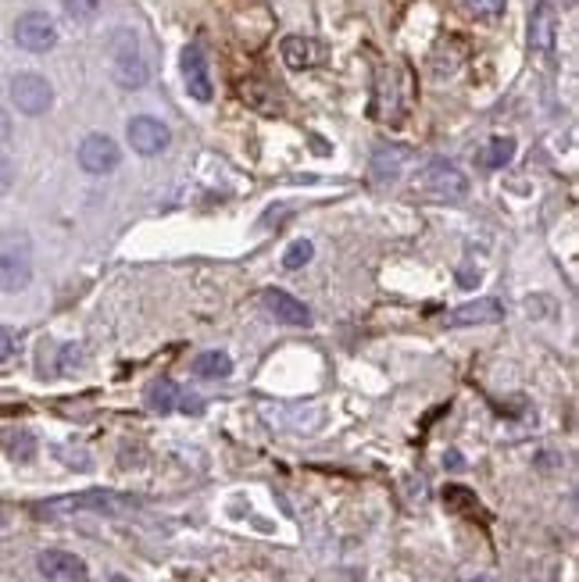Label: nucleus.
Wrapping results in <instances>:
<instances>
[{
	"label": "nucleus",
	"instance_id": "obj_1",
	"mask_svg": "<svg viewBox=\"0 0 579 582\" xmlns=\"http://www.w3.org/2000/svg\"><path fill=\"white\" fill-rule=\"evenodd\" d=\"M136 501L115 490H82V493H68V497H54L36 504L39 518H72V515H104V518H118L125 511H133Z\"/></svg>",
	"mask_w": 579,
	"mask_h": 582
},
{
	"label": "nucleus",
	"instance_id": "obj_2",
	"mask_svg": "<svg viewBox=\"0 0 579 582\" xmlns=\"http://www.w3.org/2000/svg\"><path fill=\"white\" fill-rule=\"evenodd\" d=\"M32 283V247L25 236L0 240V293H22Z\"/></svg>",
	"mask_w": 579,
	"mask_h": 582
},
{
	"label": "nucleus",
	"instance_id": "obj_3",
	"mask_svg": "<svg viewBox=\"0 0 579 582\" xmlns=\"http://www.w3.org/2000/svg\"><path fill=\"white\" fill-rule=\"evenodd\" d=\"M111 54H115V82H118L122 90H140V86H147L151 68H147L143 54H140L133 32H125V29L115 32V39H111Z\"/></svg>",
	"mask_w": 579,
	"mask_h": 582
},
{
	"label": "nucleus",
	"instance_id": "obj_4",
	"mask_svg": "<svg viewBox=\"0 0 579 582\" xmlns=\"http://www.w3.org/2000/svg\"><path fill=\"white\" fill-rule=\"evenodd\" d=\"M415 186L436 201H465L469 197V179L462 168H454L451 161H429L419 175Z\"/></svg>",
	"mask_w": 579,
	"mask_h": 582
},
{
	"label": "nucleus",
	"instance_id": "obj_5",
	"mask_svg": "<svg viewBox=\"0 0 579 582\" xmlns=\"http://www.w3.org/2000/svg\"><path fill=\"white\" fill-rule=\"evenodd\" d=\"M11 104L22 115H47L54 104V86L36 72H18L11 79Z\"/></svg>",
	"mask_w": 579,
	"mask_h": 582
},
{
	"label": "nucleus",
	"instance_id": "obj_6",
	"mask_svg": "<svg viewBox=\"0 0 579 582\" xmlns=\"http://www.w3.org/2000/svg\"><path fill=\"white\" fill-rule=\"evenodd\" d=\"M14 43L29 54H47L57 47V25L50 14L43 11H25L18 21H14Z\"/></svg>",
	"mask_w": 579,
	"mask_h": 582
},
{
	"label": "nucleus",
	"instance_id": "obj_7",
	"mask_svg": "<svg viewBox=\"0 0 579 582\" xmlns=\"http://www.w3.org/2000/svg\"><path fill=\"white\" fill-rule=\"evenodd\" d=\"M122 161V150L111 136L104 133H90L82 143H79V168L90 172V175H111Z\"/></svg>",
	"mask_w": 579,
	"mask_h": 582
},
{
	"label": "nucleus",
	"instance_id": "obj_8",
	"mask_svg": "<svg viewBox=\"0 0 579 582\" xmlns=\"http://www.w3.org/2000/svg\"><path fill=\"white\" fill-rule=\"evenodd\" d=\"M125 136H129V147L143 158H154L161 154L169 143H172V133L161 118H151V115H136L129 125H125Z\"/></svg>",
	"mask_w": 579,
	"mask_h": 582
},
{
	"label": "nucleus",
	"instance_id": "obj_9",
	"mask_svg": "<svg viewBox=\"0 0 579 582\" xmlns=\"http://www.w3.org/2000/svg\"><path fill=\"white\" fill-rule=\"evenodd\" d=\"M183 82H186V93L197 100V104H208L215 97V86H212V72H208V61H204V50L197 43H190L183 50Z\"/></svg>",
	"mask_w": 579,
	"mask_h": 582
},
{
	"label": "nucleus",
	"instance_id": "obj_10",
	"mask_svg": "<svg viewBox=\"0 0 579 582\" xmlns=\"http://www.w3.org/2000/svg\"><path fill=\"white\" fill-rule=\"evenodd\" d=\"M505 318V304L487 296V300H472V304H462L454 311L444 314V325L447 329H462V325H494Z\"/></svg>",
	"mask_w": 579,
	"mask_h": 582
},
{
	"label": "nucleus",
	"instance_id": "obj_11",
	"mask_svg": "<svg viewBox=\"0 0 579 582\" xmlns=\"http://www.w3.org/2000/svg\"><path fill=\"white\" fill-rule=\"evenodd\" d=\"M36 569L43 579H54V582H82L86 579V561L68 554V551H43L36 558Z\"/></svg>",
	"mask_w": 579,
	"mask_h": 582
},
{
	"label": "nucleus",
	"instance_id": "obj_12",
	"mask_svg": "<svg viewBox=\"0 0 579 582\" xmlns=\"http://www.w3.org/2000/svg\"><path fill=\"white\" fill-rule=\"evenodd\" d=\"M262 300H265V311H269L276 321H283V325H307V321H311V311H307L293 293L269 287V290L262 293Z\"/></svg>",
	"mask_w": 579,
	"mask_h": 582
},
{
	"label": "nucleus",
	"instance_id": "obj_13",
	"mask_svg": "<svg viewBox=\"0 0 579 582\" xmlns=\"http://www.w3.org/2000/svg\"><path fill=\"white\" fill-rule=\"evenodd\" d=\"M555 36H558V14H555V7L551 4H537L533 7V18H530V47L540 50V54H551Z\"/></svg>",
	"mask_w": 579,
	"mask_h": 582
},
{
	"label": "nucleus",
	"instance_id": "obj_14",
	"mask_svg": "<svg viewBox=\"0 0 579 582\" xmlns=\"http://www.w3.org/2000/svg\"><path fill=\"white\" fill-rule=\"evenodd\" d=\"M280 54H283L287 68H293V72H304V68L318 64V47L307 36H287L283 47H280Z\"/></svg>",
	"mask_w": 579,
	"mask_h": 582
},
{
	"label": "nucleus",
	"instance_id": "obj_15",
	"mask_svg": "<svg viewBox=\"0 0 579 582\" xmlns=\"http://www.w3.org/2000/svg\"><path fill=\"white\" fill-rule=\"evenodd\" d=\"M143 400H147V407H151L154 415H169V411H176L179 389H176V382H172V379H154V382L147 386Z\"/></svg>",
	"mask_w": 579,
	"mask_h": 582
},
{
	"label": "nucleus",
	"instance_id": "obj_16",
	"mask_svg": "<svg viewBox=\"0 0 579 582\" xmlns=\"http://www.w3.org/2000/svg\"><path fill=\"white\" fill-rule=\"evenodd\" d=\"M512 158H515V140H512V136H497V140H490V143L483 147V154H480V161H483L487 172H501V168H508Z\"/></svg>",
	"mask_w": 579,
	"mask_h": 582
},
{
	"label": "nucleus",
	"instance_id": "obj_17",
	"mask_svg": "<svg viewBox=\"0 0 579 582\" xmlns=\"http://www.w3.org/2000/svg\"><path fill=\"white\" fill-rule=\"evenodd\" d=\"M229 372H233V357L226 350H204L194 361V375L197 379H226Z\"/></svg>",
	"mask_w": 579,
	"mask_h": 582
},
{
	"label": "nucleus",
	"instance_id": "obj_18",
	"mask_svg": "<svg viewBox=\"0 0 579 582\" xmlns=\"http://www.w3.org/2000/svg\"><path fill=\"white\" fill-rule=\"evenodd\" d=\"M4 447H7V454H11L14 461H32V458H36V440H32V432H25V429L4 432Z\"/></svg>",
	"mask_w": 579,
	"mask_h": 582
},
{
	"label": "nucleus",
	"instance_id": "obj_19",
	"mask_svg": "<svg viewBox=\"0 0 579 582\" xmlns=\"http://www.w3.org/2000/svg\"><path fill=\"white\" fill-rule=\"evenodd\" d=\"M240 93H244V100H247V104H255L258 111H269V115H272V111H280V104L269 97V86H262V82H244V86H240Z\"/></svg>",
	"mask_w": 579,
	"mask_h": 582
},
{
	"label": "nucleus",
	"instance_id": "obj_20",
	"mask_svg": "<svg viewBox=\"0 0 579 582\" xmlns=\"http://www.w3.org/2000/svg\"><path fill=\"white\" fill-rule=\"evenodd\" d=\"M372 172H376V179H393V175L401 172V154L379 147V150H376V161H372Z\"/></svg>",
	"mask_w": 579,
	"mask_h": 582
},
{
	"label": "nucleus",
	"instance_id": "obj_21",
	"mask_svg": "<svg viewBox=\"0 0 579 582\" xmlns=\"http://www.w3.org/2000/svg\"><path fill=\"white\" fill-rule=\"evenodd\" d=\"M311 258H315V247H311V240H293V244L287 247V254H283V265H287L290 272H293V269H304Z\"/></svg>",
	"mask_w": 579,
	"mask_h": 582
},
{
	"label": "nucleus",
	"instance_id": "obj_22",
	"mask_svg": "<svg viewBox=\"0 0 579 582\" xmlns=\"http://www.w3.org/2000/svg\"><path fill=\"white\" fill-rule=\"evenodd\" d=\"M65 14L72 21H93L100 14V0H65Z\"/></svg>",
	"mask_w": 579,
	"mask_h": 582
},
{
	"label": "nucleus",
	"instance_id": "obj_23",
	"mask_svg": "<svg viewBox=\"0 0 579 582\" xmlns=\"http://www.w3.org/2000/svg\"><path fill=\"white\" fill-rule=\"evenodd\" d=\"M476 18H501L505 14V7H508V0H462Z\"/></svg>",
	"mask_w": 579,
	"mask_h": 582
},
{
	"label": "nucleus",
	"instance_id": "obj_24",
	"mask_svg": "<svg viewBox=\"0 0 579 582\" xmlns=\"http://www.w3.org/2000/svg\"><path fill=\"white\" fill-rule=\"evenodd\" d=\"M79 361H82V347H79V343H68V347L61 350V372H75Z\"/></svg>",
	"mask_w": 579,
	"mask_h": 582
},
{
	"label": "nucleus",
	"instance_id": "obj_25",
	"mask_svg": "<svg viewBox=\"0 0 579 582\" xmlns=\"http://www.w3.org/2000/svg\"><path fill=\"white\" fill-rule=\"evenodd\" d=\"M176 407H179V411H186V415H201V411H204V400H201V397H194V393H183V397L176 400Z\"/></svg>",
	"mask_w": 579,
	"mask_h": 582
},
{
	"label": "nucleus",
	"instance_id": "obj_26",
	"mask_svg": "<svg viewBox=\"0 0 579 582\" xmlns=\"http://www.w3.org/2000/svg\"><path fill=\"white\" fill-rule=\"evenodd\" d=\"M14 329H0V361H7L11 354H14Z\"/></svg>",
	"mask_w": 579,
	"mask_h": 582
},
{
	"label": "nucleus",
	"instance_id": "obj_27",
	"mask_svg": "<svg viewBox=\"0 0 579 582\" xmlns=\"http://www.w3.org/2000/svg\"><path fill=\"white\" fill-rule=\"evenodd\" d=\"M11 183H14V165L0 154V193H7L11 190Z\"/></svg>",
	"mask_w": 579,
	"mask_h": 582
},
{
	"label": "nucleus",
	"instance_id": "obj_28",
	"mask_svg": "<svg viewBox=\"0 0 579 582\" xmlns=\"http://www.w3.org/2000/svg\"><path fill=\"white\" fill-rule=\"evenodd\" d=\"M11 140V118H7V111L0 107V143H7Z\"/></svg>",
	"mask_w": 579,
	"mask_h": 582
},
{
	"label": "nucleus",
	"instance_id": "obj_29",
	"mask_svg": "<svg viewBox=\"0 0 579 582\" xmlns=\"http://www.w3.org/2000/svg\"><path fill=\"white\" fill-rule=\"evenodd\" d=\"M458 283H462V287H465V290H469V287H480V272H472V269H465V272H462V279H458Z\"/></svg>",
	"mask_w": 579,
	"mask_h": 582
},
{
	"label": "nucleus",
	"instance_id": "obj_30",
	"mask_svg": "<svg viewBox=\"0 0 579 582\" xmlns=\"http://www.w3.org/2000/svg\"><path fill=\"white\" fill-rule=\"evenodd\" d=\"M444 465H447V468H462L465 461H462V454H454V450H451V454L444 458Z\"/></svg>",
	"mask_w": 579,
	"mask_h": 582
},
{
	"label": "nucleus",
	"instance_id": "obj_31",
	"mask_svg": "<svg viewBox=\"0 0 579 582\" xmlns=\"http://www.w3.org/2000/svg\"><path fill=\"white\" fill-rule=\"evenodd\" d=\"M108 582H129V579H125V576H111Z\"/></svg>",
	"mask_w": 579,
	"mask_h": 582
},
{
	"label": "nucleus",
	"instance_id": "obj_32",
	"mask_svg": "<svg viewBox=\"0 0 579 582\" xmlns=\"http://www.w3.org/2000/svg\"><path fill=\"white\" fill-rule=\"evenodd\" d=\"M472 582H497V579H490V576H480V579H472Z\"/></svg>",
	"mask_w": 579,
	"mask_h": 582
}]
</instances>
